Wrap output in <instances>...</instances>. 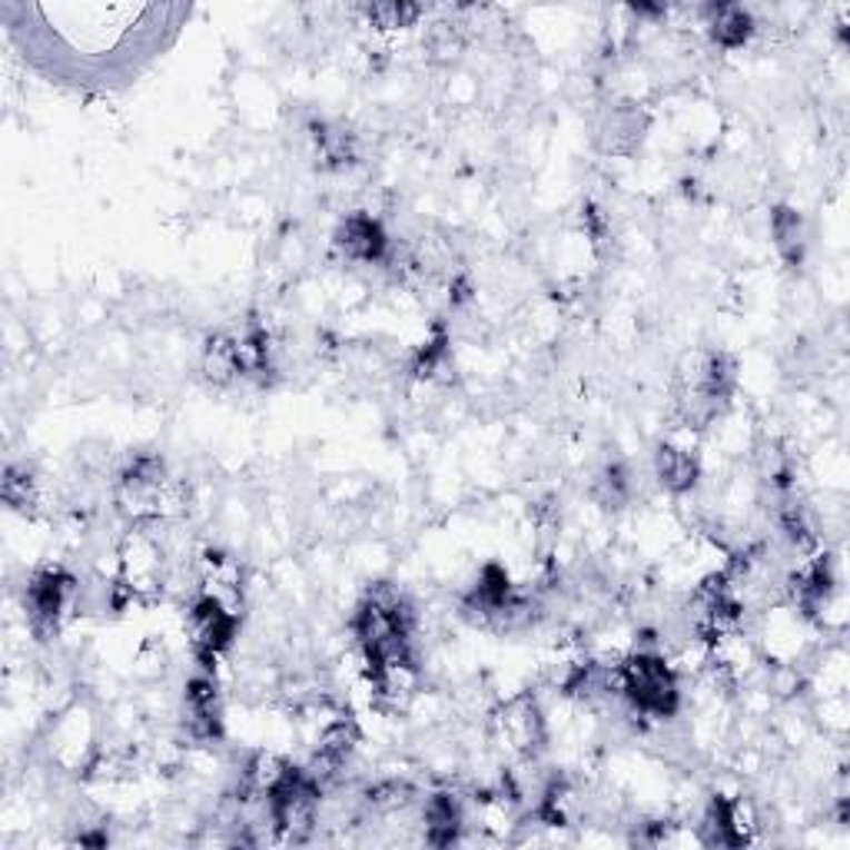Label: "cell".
<instances>
[{
  "instance_id": "12",
  "label": "cell",
  "mask_w": 850,
  "mask_h": 850,
  "mask_svg": "<svg viewBox=\"0 0 850 850\" xmlns=\"http://www.w3.org/2000/svg\"><path fill=\"white\" fill-rule=\"evenodd\" d=\"M595 495H599L602 505L619 508V505L629 498V475H625V468H619V465L605 468V475H602L599 485H595Z\"/></svg>"
},
{
  "instance_id": "7",
  "label": "cell",
  "mask_w": 850,
  "mask_h": 850,
  "mask_svg": "<svg viewBox=\"0 0 850 850\" xmlns=\"http://www.w3.org/2000/svg\"><path fill=\"white\" fill-rule=\"evenodd\" d=\"M654 468H658L661 485L671 488V492H688V488L698 482V462H694V455L684 452V448H674V445H661V448H658Z\"/></svg>"
},
{
  "instance_id": "3",
  "label": "cell",
  "mask_w": 850,
  "mask_h": 850,
  "mask_svg": "<svg viewBox=\"0 0 850 850\" xmlns=\"http://www.w3.org/2000/svg\"><path fill=\"white\" fill-rule=\"evenodd\" d=\"M336 246L359 263H379L389 249V239L379 226V219L366 216V212H353L343 219L339 233H336Z\"/></svg>"
},
{
  "instance_id": "2",
  "label": "cell",
  "mask_w": 850,
  "mask_h": 850,
  "mask_svg": "<svg viewBox=\"0 0 850 850\" xmlns=\"http://www.w3.org/2000/svg\"><path fill=\"white\" fill-rule=\"evenodd\" d=\"M70 585L73 582L57 569H47V572L33 575V582L27 585V612H30V625H33L37 635L57 632V622L63 615Z\"/></svg>"
},
{
  "instance_id": "5",
  "label": "cell",
  "mask_w": 850,
  "mask_h": 850,
  "mask_svg": "<svg viewBox=\"0 0 850 850\" xmlns=\"http://www.w3.org/2000/svg\"><path fill=\"white\" fill-rule=\"evenodd\" d=\"M187 728L200 741H210L219 734V704L210 678H194L187 688Z\"/></svg>"
},
{
  "instance_id": "8",
  "label": "cell",
  "mask_w": 850,
  "mask_h": 850,
  "mask_svg": "<svg viewBox=\"0 0 850 850\" xmlns=\"http://www.w3.org/2000/svg\"><path fill=\"white\" fill-rule=\"evenodd\" d=\"M458 821H462V814H458L455 798L435 794V798L428 801V808H425V824H428V841H432V844H452L455 834H458Z\"/></svg>"
},
{
  "instance_id": "1",
  "label": "cell",
  "mask_w": 850,
  "mask_h": 850,
  "mask_svg": "<svg viewBox=\"0 0 850 850\" xmlns=\"http://www.w3.org/2000/svg\"><path fill=\"white\" fill-rule=\"evenodd\" d=\"M619 691L641 714L668 718L678 708V684L671 668L658 654H635L619 668Z\"/></svg>"
},
{
  "instance_id": "10",
  "label": "cell",
  "mask_w": 850,
  "mask_h": 850,
  "mask_svg": "<svg viewBox=\"0 0 850 850\" xmlns=\"http://www.w3.org/2000/svg\"><path fill=\"white\" fill-rule=\"evenodd\" d=\"M774 239H778V249L784 253V259L791 263H801V253H804V226H801V216L788 207L774 212Z\"/></svg>"
},
{
  "instance_id": "9",
  "label": "cell",
  "mask_w": 850,
  "mask_h": 850,
  "mask_svg": "<svg viewBox=\"0 0 850 850\" xmlns=\"http://www.w3.org/2000/svg\"><path fill=\"white\" fill-rule=\"evenodd\" d=\"M316 154L326 167H349L356 160V144L346 130H329L316 127Z\"/></svg>"
},
{
  "instance_id": "4",
  "label": "cell",
  "mask_w": 850,
  "mask_h": 850,
  "mask_svg": "<svg viewBox=\"0 0 850 850\" xmlns=\"http://www.w3.org/2000/svg\"><path fill=\"white\" fill-rule=\"evenodd\" d=\"M233 632H236V619L226 612V605L216 595H207L204 602H197V609H194V641L200 644L204 654L223 651L229 644Z\"/></svg>"
},
{
  "instance_id": "6",
  "label": "cell",
  "mask_w": 850,
  "mask_h": 850,
  "mask_svg": "<svg viewBox=\"0 0 850 850\" xmlns=\"http://www.w3.org/2000/svg\"><path fill=\"white\" fill-rule=\"evenodd\" d=\"M708 27H711V37L721 47H741L751 37L754 20L738 3H718V7H708Z\"/></svg>"
},
{
  "instance_id": "11",
  "label": "cell",
  "mask_w": 850,
  "mask_h": 850,
  "mask_svg": "<svg viewBox=\"0 0 850 850\" xmlns=\"http://www.w3.org/2000/svg\"><path fill=\"white\" fill-rule=\"evenodd\" d=\"M366 17L379 27H413L423 17L419 3H373L366 7Z\"/></svg>"
},
{
  "instance_id": "13",
  "label": "cell",
  "mask_w": 850,
  "mask_h": 850,
  "mask_svg": "<svg viewBox=\"0 0 850 850\" xmlns=\"http://www.w3.org/2000/svg\"><path fill=\"white\" fill-rule=\"evenodd\" d=\"M3 502L13 505V508H30V505H33V478H30L27 472L7 468V478H3Z\"/></svg>"
}]
</instances>
